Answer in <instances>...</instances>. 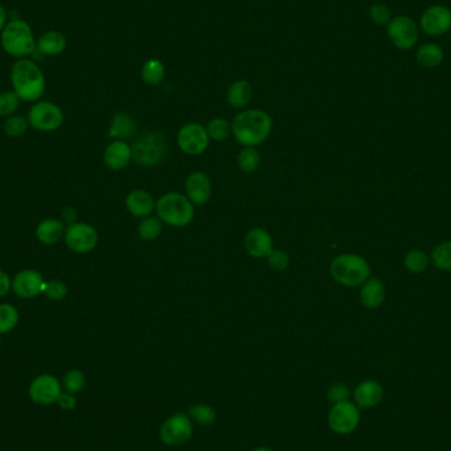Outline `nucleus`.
<instances>
[{
  "label": "nucleus",
  "mask_w": 451,
  "mask_h": 451,
  "mask_svg": "<svg viewBox=\"0 0 451 451\" xmlns=\"http://www.w3.org/2000/svg\"><path fill=\"white\" fill-rule=\"evenodd\" d=\"M272 118L264 110L251 108L240 111L231 123V131L239 144L254 147L264 143L272 131Z\"/></svg>",
  "instance_id": "nucleus-1"
},
{
  "label": "nucleus",
  "mask_w": 451,
  "mask_h": 451,
  "mask_svg": "<svg viewBox=\"0 0 451 451\" xmlns=\"http://www.w3.org/2000/svg\"><path fill=\"white\" fill-rule=\"evenodd\" d=\"M11 82L23 102H37L45 93L47 81L39 65L30 59H20L12 65Z\"/></svg>",
  "instance_id": "nucleus-2"
},
{
  "label": "nucleus",
  "mask_w": 451,
  "mask_h": 451,
  "mask_svg": "<svg viewBox=\"0 0 451 451\" xmlns=\"http://www.w3.org/2000/svg\"><path fill=\"white\" fill-rule=\"evenodd\" d=\"M3 50L15 59H28L37 49L36 39L30 24L25 20L15 19L7 23L0 33Z\"/></svg>",
  "instance_id": "nucleus-3"
},
{
  "label": "nucleus",
  "mask_w": 451,
  "mask_h": 451,
  "mask_svg": "<svg viewBox=\"0 0 451 451\" xmlns=\"http://www.w3.org/2000/svg\"><path fill=\"white\" fill-rule=\"evenodd\" d=\"M156 213L163 223L176 228L190 225L196 216L194 205L187 196L177 192H170L158 198Z\"/></svg>",
  "instance_id": "nucleus-4"
},
{
  "label": "nucleus",
  "mask_w": 451,
  "mask_h": 451,
  "mask_svg": "<svg viewBox=\"0 0 451 451\" xmlns=\"http://www.w3.org/2000/svg\"><path fill=\"white\" fill-rule=\"evenodd\" d=\"M330 274L338 284L358 286L371 276V266L361 255L342 254L332 262Z\"/></svg>",
  "instance_id": "nucleus-5"
},
{
  "label": "nucleus",
  "mask_w": 451,
  "mask_h": 451,
  "mask_svg": "<svg viewBox=\"0 0 451 451\" xmlns=\"http://www.w3.org/2000/svg\"><path fill=\"white\" fill-rule=\"evenodd\" d=\"M132 160L141 167L160 165L168 155V140L158 131H147L131 146Z\"/></svg>",
  "instance_id": "nucleus-6"
},
{
  "label": "nucleus",
  "mask_w": 451,
  "mask_h": 451,
  "mask_svg": "<svg viewBox=\"0 0 451 451\" xmlns=\"http://www.w3.org/2000/svg\"><path fill=\"white\" fill-rule=\"evenodd\" d=\"M194 430V422L187 413L177 412L169 416L160 428V438L167 446L177 447L185 445Z\"/></svg>",
  "instance_id": "nucleus-7"
},
{
  "label": "nucleus",
  "mask_w": 451,
  "mask_h": 451,
  "mask_svg": "<svg viewBox=\"0 0 451 451\" xmlns=\"http://www.w3.org/2000/svg\"><path fill=\"white\" fill-rule=\"evenodd\" d=\"M420 30L416 21L405 16H394L387 25V36L393 47L400 50H411L418 41Z\"/></svg>",
  "instance_id": "nucleus-8"
},
{
  "label": "nucleus",
  "mask_w": 451,
  "mask_h": 451,
  "mask_svg": "<svg viewBox=\"0 0 451 451\" xmlns=\"http://www.w3.org/2000/svg\"><path fill=\"white\" fill-rule=\"evenodd\" d=\"M30 126L37 131L52 132L59 129L64 123V112L62 110L47 100L36 102L28 112Z\"/></svg>",
  "instance_id": "nucleus-9"
},
{
  "label": "nucleus",
  "mask_w": 451,
  "mask_h": 451,
  "mask_svg": "<svg viewBox=\"0 0 451 451\" xmlns=\"http://www.w3.org/2000/svg\"><path fill=\"white\" fill-rule=\"evenodd\" d=\"M177 144L187 156H199L205 153L210 144L206 128L199 123H187L180 128Z\"/></svg>",
  "instance_id": "nucleus-10"
},
{
  "label": "nucleus",
  "mask_w": 451,
  "mask_h": 451,
  "mask_svg": "<svg viewBox=\"0 0 451 451\" xmlns=\"http://www.w3.org/2000/svg\"><path fill=\"white\" fill-rule=\"evenodd\" d=\"M64 238L70 251L76 254L91 252L98 245L99 240L97 230L93 226L83 222H76L68 226Z\"/></svg>",
  "instance_id": "nucleus-11"
},
{
  "label": "nucleus",
  "mask_w": 451,
  "mask_h": 451,
  "mask_svg": "<svg viewBox=\"0 0 451 451\" xmlns=\"http://www.w3.org/2000/svg\"><path fill=\"white\" fill-rule=\"evenodd\" d=\"M361 420V414L353 402H342L334 404L327 416L329 426L336 434L353 433Z\"/></svg>",
  "instance_id": "nucleus-12"
},
{
  "label": "nucleus",
  "mask_w": 451,
  "mask_h": 451,
  "mask_svg": "<svg viewBox=\"0 0 451 451\" xmlns=\"http://www.w3.org/2000/svg\"><path fill=\"white\" fill-rule=\"evenodd\" d=\"M420 27L429 36H442L451 30V10L446 6L435 4L423 11L420 18Z\"/></svg>",
  "instance_id": "nucleus-13"
},
{
  "label": "nucleus",
  "mask_w": 451,
  "mask_h": 451,
  "mask_svg": "<svg viewBox=\"0 0 451 451\" xmlns=\"http://www.w3.org/2000/svg\"><path fill=\"white\" fill-rule=\"evenodd\" d=\"M61 394V384L52 375H40L30 382V399L40 405L57 402Z\"/></svg>",
  "instance_id": "nucleus-14"
},
{
  "label": "nucleus",
  "mask_w": 451,
  "mask_h": 451,
  "mask_svg": "<svg viewBox=\"0 0 451 451\" xmlns=\"http://www.w3.org/2000/svg\"><path fill=\"white\" fill-rule=\"evenodd\" d=\"M185 193L194 206L206 205L213 193L210 178L204 172H193L185 180Z\"/></svg>",
  "instance_id": "nucleus-15"
},
{
  "label": "nucleus",
  "mask_w": 451,
  "mask_h": 451,
  "mask_svg": "<svg viewBox=\"0 0 451 451\" xmlns=\"http://www.w3.org/2000/svg\"><path fill=\"white\" fill-rule=\"evenodd\" d=\"M45 280L35 269H24L13 277L12 289L21 298H33L44 291Z\"/></svg>",
  "instance_id": "nucleus-16"
},
{
  "label": "nucleus",
  "mask_w": 451,
  "mask_h": 451,
  "mask_svg": "<svg viewBox=\"0 0 451 451\" xmlns=\"http://www.w3.org/2000/svg\"><path fill=\"white\" fill-rule=\"evenodd\" d=\"M245 248L251 257L264 259L274 251V239L264 228L255 227L245 234Z\"/></svg>",
  "instance_id": "nucleus-17"
},
{
  "label": "nucleus",
  "mask_w": 451,
  "mask_h": 451,
  "mask_svg": "<svg viewBox=\"0 0 451 451\" xmlns=\"http://www.w3.org/2000/svg\"><path fill=\"white\" fill-rule=\"evenodd\" d=\"M132 160V148L127 141L115 140L108 144L103 153V161L111 170H123L129 165Z\"/></svg>",
  "instance_id": "nucleus-18"
},
{
  "label": "nucleus",
  "mask_w": 451,
  "mask_h": 451,
  "mask_svg": "<svg viewBox=\"0 0 451 451\" xmlns=\"http://www.w3.org/2000/svg\"><path fill=\"white\" fill-rule=\"evenodd\" d=\"M126 207L131 216L144 219L147 216H152V213L156 210V202L149 192L143 189H136L128 193L126 198Z\"/></svg>",
  "instance_id": "nucleus-19"
},
{
  "label": "nucleus",
  "mask_w": 451,
  "mask_h": 451,
  "mask_svg": "<svg viewBox=\"0 0 451 451\" xmlns=\"http://www.w3.org/2000/svg\"><path fill=\"white\" fill-rule=\"evenodd\" d=\"M385 286L377 277H368L361 289V301L367 309H377L385 300Z\"/></svg>",
  "instance_id": "nucleus-20"
},
{
  "label": "nucleus",
  "mask_w": 451,
  "mask_h": 451,
  "mask_svg": "<svg viewBox=\"0 0 451 451\" xmlns=\"http://www.w3.org/2000/svg\"><path fill=\"white\" fill-rule=\"evenodd\" d=\"M68 40L59 30H47L36 40V47L44 56H59L66 49Z\"/></svg>",
  "instance_id": "nucleus-21"
},
{
  "label": "nucleus",
  "mask_w": 451,
  "mask_h": 451,
  "mask_svg": "<svg viewBox=\"0 0 451 451\" xmlns=\"http://www.w3.org/2000/svg\"><path fill=\"white\" fill-rule=\"evenodd\" d=\"M138 131V123L127 112H118L110 124L108 136L115 140H127L132 138Z\"/></svg>",
  "instance_id": "nucleus-22"
},
{
  "label": "nucleus",
  "mask_w": 451,
  "mask_h": 451,
  "mask_svg": "<svg viewBox=\"0 0 451 451\" xmlns=\"http://www.w3.org/2000/svg\"><path fill=\"white\" fill-rule=\"evenodd\" d=\"M355 402L361 408H370L382 400V385L375 380H364L355 388Z\"/></svg>",
  "instance_id": "nucleus-23"
},
{
  "label": "nucleus",
  "mask_w": 451,
  "mask_h": 451,
  "mask_svg": "<svg viewBox=\"0 0 451 451\" xmlns=\"http://www.w3.org/2000/svg\"><path fill=\"white\" fill-rule=\"evenodd\" d=\"M65 231L66 230L62 221L56 218H48L40 222L36 228V236L42 245H54L61 240L62 236H65Z\"/></svg>",
  "instance_id": "nucleus-24"
},
{
  "label": "nucleus",
  "mask_w": 451,
  "mask_h": 451,
  "mask_svg": "<svg viewBox=\"0 0 451 451\" xmlns=\"http://www.w3.org/2000/svg\"><path fill=\"white\" fill-rule=\"evenodd\" d=\"M251 98H252V88L250 82H247L245 79H238L227 88L226 100L231 107L235 110L245 108L250 103Z\"/></svg>",
  "instance_id": "nucleus-25"
},
{
  "label": "nucleus",
  "mask_w": 451,
  "mask_h": 451,
  "mask_svg": "<svg viewBox=\"0 0 451 451\" xmlns=\"http://www.w3.org/2000/svg\"><path fill=\"white\" fill-rule=\"evenodd\" d=\"M416 59L422 68L434 69V68H438L443 62L445 53L438 44L426 42V44H422L416 52Z\"/></svg>",
  "instance_id": "nucleus-26"
},
{
  "label": "nucleus",
  "mask_w": 451,
  "mask_h": 451,
  "mask_svg": "<svg viewBox=\"0 0 451 451\" xmlns=\"http://www.w3.org/2000/svg\"><path fill=\"white\" fill-rule=\"evenodd\" d=\"M141 79L148 86H158L165 77V66L157 59H149L141 66Z\"/></svg>",
  "instance_id": "nucleus-27"
},
{
  "label": "nucleus",
  "mask_w": 451,
  "mask_h": 451,
  "mask_svg": "<svg viewBox=\"0 0 451 451\" xmlns=\"http://www.w3.org/2000/svg\"><path fill=\"white\" fill-rule=\"evenodd\" d=\"M163 225L158 216H147L139 223V236L146 242H153L163 234Z\"/></svg>",
  "instance_id": "nucleus-28"
},
{
  "label": "nucleus",
  "mask_w": 451,
  "mask_h": 451,
  "mask_svg": "<svg viewBox=\"0 0 451 451\" xmlns=\"http://www.w3.org/2000/svg\"><path fill=\"white\" fill-rule=\"evenodd\" d=\"M189 417L192 421L201 426L213 425L216 420V409L207 404H196L189 408Z\"/></svg>",
  "instance_id": "nucleus-29"
},
{
  "label": "nucleus",
  "mask_w": 451,
  "mask_h": 451,
  "mask_svg": "<svg viewBox=\"0 0 451 451\" xmlns=\"http://www.w3.org/2000/svg\"><path fill=\"white\" fill-rule=\"evenodd\" d=\"M404 265H405L408 272L418 275L428 269L429 256L426 255V252H423L421 250H412L405 255Z\"/></svg>",
  "instance_id": "nucleus-30"
},
{
  "label": "nucleus",
  "mask_w": 451,
  "mask_h": 451,
  "mask_svg": "<svg viewBox=\"0 0 451 451\" xmlns=\"http://www.w3.org/2000/svg\"><path fill=\"white\" fill-rule=\"evenodd\" d=\"M238 167L243 173H254L260 167V155L254 147H245L236 158Z\"/></svg>",
  "instance_id": "nucleus-31"
},
{
  "label": "nucleus",
  "mask_w": 451,
  "mask_h": 451,
  "mask_svg": "<svg viewBox=\"0 0 451 451\" xmlns=\"http://www.w3.org/2000/svg\"><path fill=\"white\" fill-rule=\"evenodd\" d=\"M19 324V312L11 304H0V335L10 333Z\"/></svg>",
  "instance_id": "nucleus-32"
},
{
  "label": "nucleus",
  "mask_w": 451,
  "mask_h": 451,
  "mask_svg": "<svg viewBox=\"0 0 451 451\" xmlns=\"http://www.w3.org/2000/svg\"><path fill=\"white\" fill-rule=\"evenodd\" d=\"M207 135L210 140L225 141L226 139L233 134L231 124L223 118L211 119L206 126Z\"/></svg>",
  "instance_id": "nucleus-33"
},
{
  "label": "nucleus",
  "mask_w": 451,
  "mask_h": 451,
  "mask_svg": "<svg viewBox=\"0 0 451 451\" xmlns=\"http://www.w3.org/2000/svg\"><path fill=\"white\" fill-rule=\"evenodd\" d=\"M432 262L441 271H451V242H443L433 250Z\"/></svg>",
  "instance_id": "nucleus-34"
},
{
  "label": "nucleus",
  "mask_w": 451,
  "mask_h": 451,
  "mask_svg": "<svg viewBox=\"0 0 451 451\" xmlns=\"http://www.w3.org/2000/svg\"><path fill=\"white\" fill-rule=\"evenodd\" d=\"M20 98L15 91L0 93V117L13 115L19 108Z\"/></svg>",
  "instance_id": "nucleus-35"
},
{
  "label": "nucleus",
  "mask_w": 451,
  "mask_h": 451,
  "mask_svg": "<svg viewBox=\"0 0 451 451\" xmlns=\"http://www.w3.org/2000/svg\"><path fill=\"white\" fill-rule=\"evenodd\" d=\"M86 384V377L82 371L79 370H70L69 373L64 376V387L68 393L76 394L79 393Z\"/></svg>",
  "instance_id": "nucleus-36"
},
{
  "label": "nucleus",
  "mask_w": 451,
  "mask_h": 451,
  "mask_svg": "<svg viewBox=\"0 0 451 451\" xmlns=\"http://www.w3.org/2000/svg\"><path fill=\"white\" fill-rule=\"evenodd\" d=\"M30 127L28 119L23 117H10L4 122V132L11 138H19L27 132Z\"/></svg>",
  "instance_id": "nucleus-37"
},
{
  "label": "nucleus",
  "mask_w": 451,
  "mask_h": 451,
  "mask_svg": "<svg viewBox=\"0 0 451 451\" xmlns=\"http://www.w3.org/2000/svg\"><path fill=\"white\" fill-rule=\"evenodd\" d=\"M42 292L52 301H62L68 295V286L59 280H50L45 281Z\"/></svg>",
  "instance_id": "nucleus-38"
},
{
  "label": "nucleus",
  "mask_w": 451,
  "mask_h": 451,
  "mask_svg": "<svg viewBox=\"0 0 451 451\" xmlns=\"http://www.w3.org/2000/svg\"><path fill=\"white\" fill-rule=\"evenodd\" d=\"M370 19L373 20L376 25H388V23L392 20V13L388 6L382 3H376L370 8Z\"/></svg>",
  "instance_id": "nucleus-39"
},
{
  "label": "nucleus",
  "mask_w": 451,
  "mask_h": 451,
  "mask_svg": "<svg viewBox=\"0 0 451 451\" xmlns=\"http://www.w3.org/2000/svg\"><path fill=\"white\" fill-rule=\"evenodd\" d=\"M266 259H268V264L271 265V268L279 271V272H283L291 264L289 255L283 250H274Z\"/></svg>",
  "instance_id": "nucleus-40"
},
{
  "label": "nucleus",
  "mask_w": 451,
  "mask_h": 451,
  "mask_svg": "<svg viewBox=\"0 0 451 451\" xmlns=\"http://www.w3.org/2000/svg\"><path fill=\"white\" fill-rule=\"evenodd\" d=\"M348 394H350V391H348L347 385L334 384L327 391V399L334 404H336V402H347Z\"/></svg>",
  "instance_id": "nucleus-41"
},
{
  "label": "nucleus",
  "mask_w": 451,
  "mask_h": 451,
  "mask_svg": "<svg viewBox=\"0 0 451 451\" xmlns=\"http://www.w3.org/2000/svg\"><path fill=\"white\" fill-rule=\"evenodd\" d=\"M57 404H59V408H62L65 411H73L76 408V405H77V402H76L74 394H71V393H64L62 394L61 393L59 400H57Z\"/></svg>",
  "instance_id": "nucleus-42"
},
{
  "label": "nucleus",
  "mask_w": 451,
  "mask_h": 451,
  "mask_svg": "<svg viewBox=\"0 0 451 451\" xmlns=\"http://www.w3.org/2000/svg\"><path fill=\"white\" fill-rule=\"evenodd\" d=\"M12 289V281H11L10 276L6 272L0 271V297H4Z\"/></svg>",
  "instance_id": "nucleus-43"
},
{
  "label": "nucleus",
  "mask_w": 451,
  "mask_h": 451,
  "mask_svg": "<svg viewBox=\"0 0 451 451\" xmlns=\"http://www.w3.org/2000/svg\"><path fill=\"white\" fill-rule=\"evenodd\" d=\"M8 23V12L4 8L3 4H0V33L6 28Z\"/></svg>",
  "instance_id": "nucleus-44"
},
{
  "label": "nucleus",
  "mask_w": 451,
  "mask_h": 451,
  "mask_svg": "<svg viewBox=\"0 0 451 451\" xmlns=\"http://www.w3.org/2000/svg\"><path fill=\"white\" fill-rule=\"evenodd\" d=\"M252 451H274L271 447H266V446H259V447H256Z\"/></svg>",
  "instance_id": "nucleus-45"
}]
</instances>
